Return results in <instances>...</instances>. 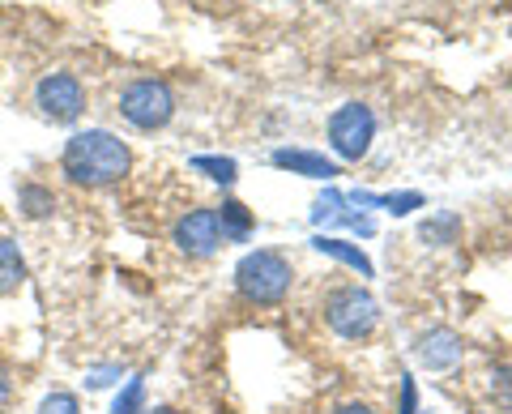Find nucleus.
Segmentation results:
<instances>
[{"mask_svg":"<svg viewBox=\"0 0 512 414\" xmlns=\"http://www.w3.org/2000/svg\"><path fill=\"white\" fill-rule=\"evenodd\" d=\"M355 205H376V210H389L393 218H406L410 210H423V193H346Z\"/></svg>","mask_w":512,"mask_h":414,"instance_id":"14","label":"nucleus"},{"mask_svg":"<svg viewBox=\"0 0 512 414\" xmlns=\"http://www.w3.org/2000/svg\"><path fill=\"white\" fill-rule=\"evenodd\" d=\"M295 269L278 248H252L235 265V291L256 308H274L291 295Z\"/></svg>","mask_w":512,"mask_h":414,"instance_id":"2","label":"nucleus"},{"mask_svg":"<svg viewBox=\"0 0 512 414\" xmlns=\"http://www.w3.org/2000/svg\"><path fill=\"white\" fill-rule=\"evenodd\" d=\"M146 414H175L171 406H158V410H146Z\"/></svg>","mask_w":512,"mask_h":414,"instance_id":"23","label":"nucleus"},{"mask_svg":"<svg viewBox=\"0 0 512 414\" xmlns=\"http://www.w3.org/2000/svg\"><path fill=\"white\" fill-rule=\"evenodd\" d=\"M35 107H39V116L52 120V124H77V120H82V111H86L82 77L69 73V69L43 73L35 82Z\"/></svg>","mask_w":512,"mask_h":414,"instance_id":"6","label":"nucleus"},{"mask_svg":"<svg viewBox=\"0 0 512 414\" xmlns=\"http://www.w3.org/2000/svg\"><path fill=\"white\" fill-rule=\"evenodd\" d=\"M461 231V218L457 214H431L423 227H419V235L427 244H453V235Z\"/></svg>","mask_w":512,"mask_h":414,"instance_id":"17","label":"nucleus"},{"mask_svg":"<svg viewBox=\"0 0 512 414\" xmlns=\"http://www.w3.org/2000/svg\"><path fill=\"white\" fill-rule=\"evenodd\" d=\"M312 248L320 252V257H333V261H342L350 265L359 278H372V261H367V252L359 244H346V240H333V235H316Z\"/></svg>","mask_w":512,"mask_h":414,"instance_id":"12","label":"nucleus"},{"mask_svg":"<svg viewBox=\"0 0 512 414\" xmlns=\"http://www.w3.org/2000/svg\"><path fill=\"white\" fill-rule=\"evenodd\" d=\"M325 321L346 342L372 338V329L380 325V304H376V295L359 282L338 286V291H329V299H325Z\"/></svg>","mask_w":512,"mask_h":414,"instance_id":"4","label":"nucleus"},{"mask_svg":"<svg viewBox=\"0 0 512 414\" xmlns=\"http://www.w3.org/2000/svg\"><path fill=\"white\" fill-rule=\"evenodd\" d=\"M107 414H146V376H133L128 385L116 393Z\"/></svg>","mask_w":512,"mask_h":414,"instance_id":"16","label":"nucleus"},{"mask_svg":"<svg viewBox=\"0 0 512 414\" xmlns=\"http://www.w3.org/2000/svg\"><path fill=\"white\" fill-rule=\"evenodd\" d=\"M325 137H329V150L338 154L342 163H359V158H367V150H372V141H376V111L367 103H342L329 116Z\"/></svg>","mask_w":512,"mask_h":414,"instance_id":"5","label":"nucleus"},{"mask_svg":"<svg viewBox=\"0 0 512 414\" xmlns=\"http://www.w3.org/2000/svg\"><path fill=\"white\" fill-rule=\"evenodd\" d=\"M26 282V257L22 248L9 240V235H0V299L5 295H18Z\"/></svg>","mask_w":512,"mask_h":414,"instance_id":"13","label":"nucleus"},{"mask_svg":"<svg viewBox=\"0 0 512 414\" xmlns=\"http://www.w3.org/2000/svg\"><path fill=\"white\" fill-rule=\"evenodd\" d=\"M116 376H120V363H116V368H94V372L86 376V385H90V389H107Z\"/></svg>","mask_w":512,"mask_h":414,"instance_id":"20","label":"nucleus"},{"mask_svg":"<svg viewBox=\"0 0 512 414\" xmlns=\"http://www.w3.org/2000/svg\"><path fill=\"white\" fill-rule=\"evenodd\" d=\"M333 414H372V406H363V402H350V406H338Z\"/></svg>","mask_w":512,"mask_h":414,"instance_id":"22","label":"nucleus"},{"mask_svg":"<svg viewBox=\"0 0 512 414\" xmlns=\"http://www.w3.org/2000/svg\"><path fill=\"white\" fill-rule=\"evenodd\" d=\"M188 167L197 175H205V180H214V184H235L239 180L235 158H227V154H192Z\"/></svg>","mask_w":512,"mask_h":414,"instance_id":"15","label":"nucleus"},{"mask_svg":"<svg viewBox=\"0 0 512 414\" xmlns=\"http://www.w3.org/2000/svg\"><path fill=\"white\" fill-rule=\"evenodd\" d=\"M312 222L316 227H350L355 235H363V240L367 235H376L372 214H363L346 193H338V188H325V193L312 201Z\"/></svg>","mask_w":512,"mask_h":414,"instance_id":"8","label":"nucleus"},{"mask_svg":"<svg viewBox=\"0 0 512 414\" xmlns=\"http://www.w3.org/2000/svg\"><path fill=\"white\" fill-rule=\"evenodd\" d=\"M39 414H82V402H77V393L56 389V393H47L39 402Z\"/></svg>","mask_w":512,"mask_h":414,"instance_id":"19","label":"nucleus"},{"mask_svg":"<svg viewBox=\"0 0 512 414\" xmlns=\"http://www.w3.org/2000/svg\"><path fill=\"white\" fill-rule=\"evenodd\" d=\"M274 167L291 171V175H303V180H325V184L338 175V163H333V158L316 154V150H291V146L274 150Z\"/></svg>","mask_w":512,"mask_h":414,"instance_id":"10","label":"nucleus"},{"mask_svg":"<svg viewBox=\"0 0 512 414\" xmlns=\"http://www.w3.org/2000/svg\"><path fill=\"white\" fill-rule=\"evenodd\" d=\"M414 355H419V363H423L427 372H453L457 363H461V338H457L453 329L436 325V329H427L423 338H419Z\"/></svg>","mask_w":512,"mask_h":414,"instance_id":"9","label":"nucleus"},{"mask_svg":"<svg viewBox=\"0 0 512 414\" xmlns=\"http://www.w3.org/2000/svg\"><path fill=\"white\" fill-rule=\"evenodd\" d=\"M18 205H22L26 218H43V214H52L56 197L47 193V188H39V184H22V188H18Z\"/></svg>","mask_w":512,"mask_h":414,"instance_id":"18","label":"nucleus"},{"mask_svg":"<svg viewBox=\"0 0 512 414\" xmlns=\"http://www.w3.org/2000/svg\"><path fill=\"white\" fill-rule=\"evenodd\" d=\"M116 111L133 124V129L158 133V129H167L171 116H175V90L163 82V77H133V82L120 90Z\"/></svg>","mask_w":512,"mask_h":414,"instance_id":"3","label":"nucleus"},{"mask_svg":"<svg viewBox=\"0 0 512 414\" xmlns=\"http://www.w3.org/2000/svg\"><path fill=\"white\" fill-rule=\"evenodd\" d=\"M9 402H13V376L0 368V410H9Z\"/></svg>","mask_w":512,"mask_h":414,"instance_id":"21","label":"nucleus"},{"mask_svg":"<svg viewBox=\"0 0 512 414\" xmlns=\"http://www.w3.org/2000/svg\"><path fill=\"white\" fill-rule=\"evenodd\" d=\"M171 244L184 252V257H214L222 248V227H218V210L214 205H201V210H188L180 222L171 227Z\"/></svg>","mask_w":512,"mask_h":414,"instance_id":"7","label":"nucleus"},{"mask_svg":"<svg viewBox=\"0 0 512 414\" xmlns=\"http://www.w3.org/2000/svg\"><path fill=\"white\" fill-rule=\"evenodd\" d=\"M214 210H218L222 244H248V240H252L256 218L248 214V205H239V201H222V205H214Z\"/></svg>","mask_w":512,"mask_h":414,"instance_id":"11","label":"nucleus"},{"mask_svg":"<svg viewBox=\"0 0 512 414\" xmlns=\"http://www.w3.org/2000/svg\"><path fill=\"white\" fill-rule=\"evenodd\" d=\"M60 171L77 188H107L133 171V150L107 129H77L60 150Z\"/></svg>","mask_w":512,"mask_h":414,"instance_id":"1","label":"nucleus"}]
</instances>
